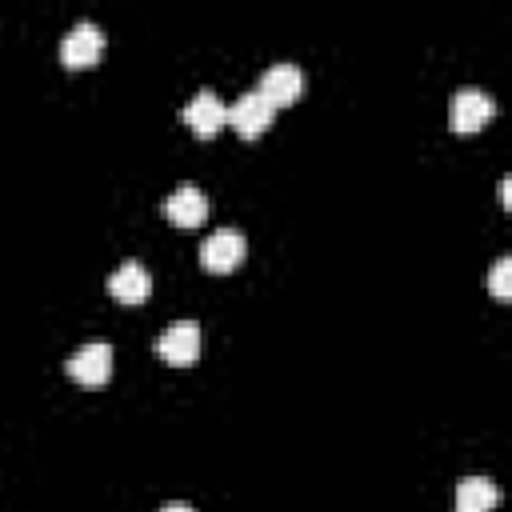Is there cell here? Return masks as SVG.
<instances>
[{"label": "cell", "mask_w": 512, "mask_h": 512, "mask_svg": "<svg viewBox=\"0 0 512 512\" xmlns=\"http://www.w3.org/2000/svg\"><path fill=\"white\" fill-rule=\"evenodd\" d=\"M68 376L80 384V388H104L108 376H112V348L104 340H88L80 344L72 356H68Z\"/></svg>", "instance_id": "cell-1"}, {"label": "cell", "mask_w": 512, "mask_h": 512, "mask_svg": "<svg viewBox=\"0 0 512 512\" xmlns=\"http://www.w3.org/2000/svg\"><path fill=\"white\" fill-rule=\"evenodd\" d=\"M100 56H104V28L92 24V20L72 24V32H68L64 44H60V60H64V68L80 72V68H92Z\"/></svg>", "instance_id": "cell-2"}, {"label": "cell", "mask_w": 512, "mask_h": 512, "mask_svg": "<svg viewBox=\"0 0 512 512\" xmlns=\"http://www.w3.org/2000/svg\"><path fill=\"white\" fill-rule=\"evenodd\" d=\"M156 356L164 360V364H176V368H184V364H196L200 360V324L196 320H176L172 328H164L160 336H156Z\"/></svg>", "instance_id": "cell-3"}, {"label": "cell", "mask_w": 512, "mask_h": 512, "mask_svg": "<svg viewBox=\"0 0 512 512\" xmlns=\"http://www.w3.org/2000/svg\"><path fill=\"white\" fill-rule=\"evenodd\" d=\"M244 256H248V240L240 228H220V232L204 236V244H200V264L208 272H232Z\"/></svg>", "instance_id": "cell-4"}, {"label": "cell", "mask_w": 512, "mask_h": 512, "mask_svg": "<svg viewBox=\"0 0 512 512\" xmlns=\"http://www.w3.org/2000/svg\"><path fill=\"white\" fill-rule=\"evenodd\" d=\"M272 108H288L300 100L304 92V72L292 64V60H280V64H268L264 76H260V88H256Z\"/></svg>", "instance_id": "cell-5"}, {"label": "cell", "mask_w": 512, "mask_h": 512, "mask_svg": "<svg viewBox=\"0 0 512 512\" xmlns=\"http://www.w3.org/2000/svg\"><path fill=\"white\" fill-rule=\"evenodd\" d=\"M272 116H276V108L256 92V88H248V92H240L232 104H228V124L244 136V140H256L268 124H272Z\"/></svg>", "instance_id": "cell-6"}, {"label": "cell", "mask_w": 512, "mask_h": 512, "mask_svg": "<svg viewBox=\"0 0 512 512\" xmlns=\"http://www.w3.org/2000/svg\"><path fill=\"white\" fill-rule=\"evenodd\" d=\"M180 120H184L200 140H208V136H216V132L228 124V108H224V100H220L212 88H200V92L184 104Z\"/></svg>", "instance_id": "cell-7"}, {"label": "cell", "mask_w": 512, "mask_h": 512, "mask_svg": "<svg viewBox=\"0 0 512 512\" xmlns=\"http://www.w3.org/2000/svg\"><path fill=\"white\" fill-rule=\"evenodd\" d=\"M496 116V100L484 88H460L452 96V128L456 132H480Z\"/></svg>", "instance_id": "cell-8"}, {"label": "cell", "mask_w": 512, "mask_h": 512, "mask_svg": "<svg viewBox=\"0 0 512 512\" xmlns=\"http://www.w3.org/2000/svg\"><path fill=\"white\" fill-rule=\"evenodd\" d=\"M164 216H168L176 228H196V224H204V216H208V196H204L196 184H180V188L164 200Z\"/></svg>", "instance_id": "cell-9"}, {"label": "cell", "mask_w": 512, "mask_h": 512, "mask_svg": "<svg viewBox=\"0 0 512 512\" xmlns=\"http://www.w3.org/2000/svg\"><path fill=\"white\" fill-rule=\"evenodd\" d=\"M108 292H112V300H120V304H144L148 292H152V276H148L144 264L124 260V264L108 276Z\"/></svg>", "instance_id": "cell-10"}, {"label": "cell", "mask_w": 512, "mask_h": 512, "mask_svg": "<svg viewBox=\"0 0 512 512\" xmlns=\"http://www.w3.org/2000/svg\"><path fill=\"white\" fill-rule=\"evenodd\" d=\"M500 504V488L488 476H464L456 484V512H492Z\"/></svg>", "instance_id": "cell-11"}, {"label": "cell", "mask_w": 512, "mask_h": 512, "mask_svg": "<svg viewBox=\"0 0 512 512\" xmlns=\"http://www.w3.org/2000/svg\"><path fill=\"white\" fill-rule=\"evenodd\" d=\"M488 288L496 300H508L512 296V256H500L492 264V276H488Z\"/></svg>", "instance_id": "cell-12"}, {"label": "cell", "mask_w": 512, "mask_h": 512, "mask_svg": "<svg viewBox=\"0 0 512 512\" xmlns=\"http://www.w3.org/2000/svg\"><path fill=\"white\" fill-rule=\"evenodd\" d=\"M160 512H196V508H192V504H164Z\"/></svg>", "instance_id": "cell-13"}]
</instances>
